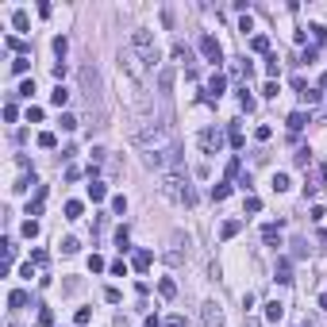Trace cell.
Segmentation results:
<instances>
[{"mask_svg": "<svg viewBox=\"0 0 327 327\" xmlns=\"http://www.w3.org/2000/svg\"><path fill=\"white\" fill-rule=\"evenodd\" d=\"M58 123L66 127V131H74V127H77V116H70V112H62V119H58Z\"/></svg>", "mask_w": 327, "mask_h": 327, "instance_id": "39", "label": "cell"}, {"mask_svg": "<svg viewBox=\"0 0 327 327\" xmlns=\"http://www.w3.org/2000/svg\"><path fill=\"white\" fill-rule=\"evenodd\" d=\"M143 162H147L150 169H165V165L177 162V150H150V154H143Z\"/></svg>", "mask_w": 327, "mask_h": 327, "instance_id": "6", "label": "cell"}, {"mask_svg": "<svg viewBox=\"0 0 327 327\" xmlns=\"http://www.w3.org/2000/svg\"><path fill=\"white\" fill-rule=\"evenodd\" d=\"M39 119H43V108L31 104V108H27V123H39Z\"/></svg>", "mask_w": 327, "mask_h": 327, "instance_id": "50", "label": "cell"}, {"mask_svg": "<svg viewBox=\"0 0 327 327\" xmlns=\"http://www.w3.org/2000/svg\"><path fill=\"white\" fill-rule=\"evenodd\" d=\"M250 50H254V54H266V50H269V39H266V35H254V39H250Z\"/></svg>", "mask_w": 327, "mask_h": 327, "instance_id": "27", "label": "cell"}, {"mask_svg": "<svg viewBox=\"0 0 327 327\" xmlns=\"http://www.w3.org/2000/svg\"><path fill=\"white\" fill-rule=\"evenodd\" d=\"M89 320H92V312H89V308H77V316H74V324H77V327H85Z\"/></svg>", "mask_w": 327, "mask_h": 327, "instance_id": "37", "label": "cell"}, {"mask_svg": "<svg viewBox=\"0 0 327 327\" xmlns=\"http://www.w3.org/2000/svg\"><path fill=\"white\" fill-rule=\"evenodd\" d=\"M200 147L208 150V154H216V150L223 147V131H216V127H208V131H200Z\"/></svg>", "mask_w": 327, "mask_h": 327, "instance_id": "9", "label": "cell"}, {"mask_svg": "<svg viewBox=\"0 0 327 327\" xmlns=\"http://www.w3.org/2000/svg\"><path fill=\"white\" fill-rule=\"evenodd\" d=\"M223 89H227V81H223V77L216 74V77L208 81V96H212V100H220V96H223Z\"/></svg>", "mask_w": 327, "mask_h": 327, "instance_id": "14", "label": "cell"}, {"mask_svg": "<svg viewBox=\"0 0 327 327\" xmlns=\"http://www.w3.org/2000/svg\"><path fill=\"white\" fill-rule=\"evenodd\" d=\"M273 273H277V281H281V285H289V281H293V262H289V258H281Z\"/></svg>", "mask_w": 327, "mask_h": 327, "instance_id": "11", "label": "cell"}, {"mask_svg": "<svg viewBox=\"0 0 327 327\" xmlns=\"http://www.w3.org/2000/svg\"><path fill=\"white\" fill-rule=\"evenodd\" d=\"M131 50L147 62V70H150V66H158V43H154V35H150L147 27H135L131 31Z\"/></svg>", "mask_w": 327, "mask_h": 327, "instance_id": "5", "label": "cell"}, {"mask_svg": "<svg viewBox=\"0 0 327 327\" xmlns=\"http://www.w3.org/2000/svg\"><path fill=\"white\" fill-rule=\"evenodd\" d=\"M239 100H243V108H246V112H254V96L246 89H243V96H239Z\"/></svg>", "mask_w": 327, "mask_h": 327, "instance_id": "53", "label": "cell"}, {"mask_svg": "<svg viewBox=\"0 0 327 327\" xmlns=\"http://www.w3.org/2000/svg\"><path fill=\"white\" fill-rule=\"evenodd\" d=\"M104 196H108L104 181H92V185H89V200H92V204H100V200H104Z\"/></svg>", "mask_w": 327, "mask_h": 327, "instance_id": "15", "label": "cell"}, {"mask_svg": "<svg viewBox=\"0 0 327 327\" xmlns=\"http://www.w3.org/2000/svg\"><path fill=\"white\" fill-rule=\"evenodd\" d=\"M19 231H23V235H27V239H35V235H39V223H35V220H27V223H23V227H19Z\"/></svg>", "mask_w": 327, "mask_h": 327, "instance_id": "40", "label": "cell"}, {"mask_svg": "<svg viewBox=\"0 0 327 327\" xmlns=\"http://www.w3.org/2000/svg\"><path fill=\"white\" fill-rule=\"evenodd\" d=\"M320 308H324V312H327V293H320Z\"/></svg>", "mask_w": 327, "mask_h": 327, "instance_id": "57", "label": "cell"}, {"mask_svg": "<svg viewBox=\"0 0 327 327\" xmlns=\"http://www.w3.org/2000/svg\"><path fill=\"white\" fill-rule=\"evenodd\" d=\"M293 246H297V250H293V254H297V258H304V254H308V243H304V239H297Z\"/></svg>", "mask_w": 327, "mask_h": 327, "instance_id": "56", "label": "cell"}, {"mask_svg": "<svg viewBox=\"0 0 327 327\" xmlns=\"http://www.w3.org/2000/svg\"><path fill=\"white\" fill-rule=\"evenodd\" d=\"M169 85H173V70H162V74H158V89L169 92Z\"/></svg>", "mask_w": 327, "mask_h": 327, "instance_id": "31", "label": "cell"}, {"mask_svg": "<svg viewBox=\"0 0 327 327\" xmlns=\"http://www.w3.org/2000/svg\"><path fill=\"white\" fill-rule=\"evenodd\" d=\"M162 193L169 196V200H181V204H189V208L196 204V189H193V181H189V173H181V169H173V173H162Z\"/></svg>", "mask_w": 327, "mask_h": 327, "instance_id": "2", "label": "cell"}, {"mask_svg": "<svg viewBox=\"0 0 327 327\" xmlns=\"http://www.w3.org/2000/svg\"><path fill=\"white\" fill-rule=\"evenodd\" d=\"M39 147H43V150H54V147H58V135H54V131H43V135H39Z\"/></svg>", "mask_w": 327, "mask_h": 327, "instance_id": "28", "label": "cell"}, {"mask_svg": "<svg viewBox=\"0 0 327 327\" xmlns=\"http://www.w3.org/2000/svg\"><path fill=\"white\" fill-rule=\"evenodd\" d=\"M66 50H70V43H66V35H58V39H54V54L66 58Z\"/></svg>", "mask_w": 327, "mask_h": 327, "instance_id": "36", "label": "cell"}, {"mask_svg": "<svg viewBox=\"0 0 327 327\" xmlns=\"http://www.w3.org/2000/svg\"><path fill=\"white\" fill-rule=\"evenodd\" d=\"M239 169H243V162H239V158H231V162H227V177H239Z\"/></svg>", "mask_w": 327, "mask_h": 327, "instance_id": "51", "label": "cell"}, {"mask_svg": "<svg viewBox=\"0 0 327 327\" xmlns=\"http://www.w3.org/2000/svg\"><path fill=\"white\" fill-rule=\"evenodd\" d=\"M27 70H31V58L27 54H15L12 58V74H27Z\"/></svg>", "mask_w": 327, "mask_h": 327, "instance_id": "22", "label": "cell"}, {"mask_svg": "<svg viewBox=\"0 0 327 327\" xmlns=\"http://www.w3.org/2000/svg\"><path fill=\"white\" fill-rule=\"evenodd\" d=\"M173 58H177V62H189V46L177 43V46H173Z\"/></svg>", "mask_w": 327, "mask_h": 327, "instance_id": "44", "label": "cell"}, {"mask_svg": "<svg viewBox=\"0 0 327 327\" xmlns=\"http://www.w3.org/2000/svg\"><path fill=\"white\" fill-rule=\"evenodd\" d=\"M116 246H119V250H131V239H127V227H119V231H116Z\"/></svg>", "mask_w": 327, "mask_h": 327, "instance_id": "32", "label": "cell"}, {"mask_svg": "<svg viewBox=\"0 0 327 327\" xmlns=\"http://www.w3.org/2000/svg\"><path fill=\"white\" fill-rule=\"evenodd\" d=\"M50 104H54V108H66V104H70V89H66V85H58V89L50 92Z\"/></svg>", "mask_w": 327, "mask_h": 327, "instance_id": "13", "label": "cell"}, {"mask_svg": "<svg viewBox=\"0 0 327 327\" xmlns=\"http://www.w3.org/2000/svg\"><path fill=\"white\" fill-rule=\"evenodd\" d=\"M89 269H92V273H100V269H104V258H100V254H92V258H89Z\"/></svg>", "mask_w": 327, "mask_h": 327, "instance_id": "47", "label": "cell"}, {"mask_svg": "<svg viewBox=\"0 0 327 327\" xmlns=\"http://www.w3.org/2000/svg\"><path fill=\"white\" fill-rule=\"evenodd\" d=\"M266 74H269V81H277V74H281V62H277V54H269V58H266Z\"/></svg>", "mask_w": 327, "mask_h": 327, "instance_id": "25", "label": "cell"}, {"mask_svg": "<svg viewBox=\"0 0 327 327\" xmlns=\"http://www.w3.org/2000/svg\"><path fill=\"white\" fill-rule=\"evenodd\" d=\"M23 304H27V293H23V289H15L12 297H8V308H12V312H19Z\"/></svg>", "mask_w": 327, "mask_h": 327, "instance_id": "20", "label": "cell"}, {"mask_svg": "<svg viewBox=\"0 0 327 327\" xmlns=\"http://www.w3.org/2000/svg\"><path fill=\"white\" fill-rule=\"evenodd\" d=\"M243 143H246V139H243V131H239V127H231V147H243Z\"/></svg>", "mask_w": 327, "mask_h": 327, "instance_id": "55", "label": "cell"}, {"mask_svg": "<svg viewBox=\"0 0 327 327\" xmlns=\"http://www.w3.org/2000/svg\"><path fill=\"white\" fill-rule=\"evenodd\" d=\"M158 293H162L165 300H173V297H177V285L169 281V277H162V281H158Z\"/></svg>", "mask_w": 327, "mask_h": 327, "instance_id": "21", "label": "cell"}, {"mask_svg": "<svg viewBox=\"0 0 327 327\" xmlns=\"http://www.w3.org/2000/svg\"><path fill=\"white\" fill-rule=\"evenodd\" d=\"M308 31H312V39H316V43H324V39H327V31L320 27V23H312V27H308Z\"/></svg>", "mask_w": 327, "mask_h": 327, "instance_id": "52", "label": "cell"}, {"mask_svg": "<svg viewBox=\"0 0 327 327\" xmlns=\"http://www.w3.org/2000/svg\"><path fill=\"white\" fill-rule=\"evenodd\" d=\"M200 54L208 62H223V46L216 43V35H200Z\"/></svg>", "mask_w": 327, "mask_h": 327, "instance_id": "7", "label": "cell"}, {"mask_svg": "<svg viewBox=\"0 0 327 327\" xmlns=\"http://www.w3.org/2000/svg\"><path fill=\"white\" fill-rule=\"evenodd\" d=\"M43 200H46V189L39 185V193H35V200L27 204V216H39V212H43Z\"/></svg>", "mask_w": 327, "mask_h": 327, "instance_id": "16", "label": "cell"}, {"mask_svg": "<svg viewBox=\"0 0 327 327\" xmlns=\"http://www.w3.org/2000/svg\"><path fill=\"white\" fill-rule=\"evenodd\" d=\"M269 135H273V131H269V127H266V123H262V127H258V131H254V139H258V143H266V139H269Z\"/></svg>", "mask_w": 327, "mask_h": 327, "instance_id": "54", "label": "cell"}, {"mask_svg": "<svg viewBox=\"0 0 327 327\" xmlns=\"http://www.w3.org/2000/svg\"><path fill=\"white\" fill-rule=\"evenodd\" d=\"M181 246L189 250V235H181V231H177V235H173V246H169V254H165L173 266H181V258H185V254H181Z\"/></svg>", "mask_w": 327, "mask_h": 327, "instance_id": "10", "label": "cell"}, {"mask_svg": "<svg viewBox=\"0 0 327 327\" xmlns=\"http://www.w3.org/2000/svg\"><path fill=\"white\" fill-rule=\"evenodd\" d=\"M135 143L147 150H173V127L169 123H143L139 131H135Z\"/></svg>", "mask_w": 327, "mask_h": 327, "instance_id": "1", "label": "cell"}, {"mask_svg": "<svg viewBox=\"0 0 327 327\" xmlns=\"http://www.w3.org/2000/svg\"><path fill=\"white\" fill-rule=\"evenodd\" d=\"M285 123H289V131H304V123H308V116H304V112H293V116L285 119Z\"/></svg>", "mask_w": 327, "mask_h": 327, "instance_id": "17", "label": "cell"}, {"mask_svg": "<svg viewBox=\"0 0 327 327\" xmlns=\"http://www.w3.org/2000/svg\"><path fill=\"white\" fill-rule=\"evenodd\" d=\"M273 189L285 193V189H289V173H273Z\"/></svg>", "mask_w": 327, "mask_h": 327, "instance_id": "35", "label": "cell"}, {"mask_svg": "<svg viewBox=\"0 0 327 327\" xmlns=\"http://www.w3.org/2000/svg\"><path fill=\"white\" fill-rule=\"evenodd\" d=\"M239 231H243V223H239V220H227V223L220 227V235H223V239H235Z\"/></svg>", "mask_w": 327, "mask_h": 327, "instance_id": "23", "label": "cell"}, {"mask_svg": "<svg viewBox=\"0 0 327 327\" xmlns=\"http://www.w3.org/2000/svg\"><path fill=\"white\" fill-rule=\"evenodd\" d=\"M200 320H204V327H223V308L216 300H208V304L200 308Z\"/></svg>", "mask_w": 327, "mask_h": 327, "instance_id": "8", "label": "cell"}, {"mask_svg": "<svg viewBox=\"0 0 327 327\" xmlns=\"http://www.w3.org/2000/svg\"><path fill=\"white\" fill-rule=\"evenodd\" d=\"M4 43L12 46V50H19V54H23V50H27V43H23V39H15V35H8V39H4Z\"/></svg>", "mask_w": 327, "mask_h": 327, "instance_id": "41", "label": "cell"}, {"mask_svg": "<svg viewBox=\"0 0 327 327\" xmlns=\"http://www.w3.org/2000/svg\"><path fill=\"white\" fill-rule=\"evenodd\" d=\"M119 74H127L131 89H143V85H147V62L139 58L131 46H123V50H119Z\"/></svg>", "mask_w": 327, "mask_h": 327, "instance_id": "3", "label": "cell"}, {"mask_svg": "<svg viewBox=\"0 0 327 327\" xmlns=\"http://www.w3.org/2000/svg\"><path fill=\"white\" fill-rule=\"evenodd\" d=\"M293 162H297V165H308V162H312V150H308V147H300V150H297V158H293Z\"/></svg>", "mask_w": 327, "mask_h": 327, "instance_id": "34", "label": "cell"}, {"mask_svg": "<svg viewBox=\"0 0 327 327\" xmlns=\"http://www.w3.org/2000/svg\"><path fill=\"white\" fill-rule=\"evenodd\" d=\"M162 327H189V324H185V316H169V320H162Z\"/></svg>", "mask_w": 327, "mask_h": 327, "instance_id": "46", "label": "cell"}, {"mask_svg": "<svg viewBox=\"0 0 327 327\" xmlns=\"http://www.w3.org/2000/svg\"><path fill=\"white\" fill-rule=\"evenodd\" d=\"M320 89H327V74H324V77H320Z\"/></svg>", "mask_w": 327, "mask_h": 327, "instance_id": "59", "label": "cell"}, {"mask_svg": "<svg viewBox=\"0 0 327 327\" xmlns=\"http://www.w3.org/2000/svg\"><path fill=\"white\" fill-rule=\"evenodd\" d=\"M277 92H281V89H277V81H266V85H262V96H277Z\"/></svg>", "mask_w": 327, "mask_h": 327, "instance_id": "49", "label": "cell"}, {"mask_svg": "<svg viewBox=\"0 0 327 327\" xmlns=\"http://www.w3.org/2000/svg\"><path fill=\"white\" fill-rule=\"evenodd\" d=\"M12 27H15V31H27V27H31V19H27V12H23V8L12 15Z\"/></svg>", "mask_w": 327, "mask_h": 327, "instance_id": "30", "label": "cell"}, {"mask_svg": "<svg viewBox=\"0 0 327 327\" xmlns=\"http://www.w3.org/2000/svg\"><path fill=\"white\" fill-rule=\"evenodd\" d=\"M243 208L254 216V212H262V200H258V196H246V204H243Z\"/></svg>", "mask_w": 327, "mask_h": 327, "instance_id": "43", "label": "cell"}, {"mask_svg": "<svg viewBox=\"0 0 327 327\" xmlns=\"http://www.w3.org/2000/svg\"><path fill=\"white\" fill-rule=\"evenodd\" d=\"M150 258H154V254H150V250H139V254H135V258H131V262H135V269L143 273V269L150 266Z\"/></svg>", "mask_w": 327, "mask_h": 327, "instance_id": "29", "label": "cell"}, {"mask_svg": "<svg viewBox=\"0 0 327 327\" xmlns=\"http://www.w3.org/2000/svg\"><path fill=\"white\" fill-rule=\"evenodd\" d=\"M281 316H285V304H281V300H269V304H266V320H269V324H277Z\"/></svg>", "mask_w": 327, "mask_h": 327, "instance_id": "12", "label": "cell"}, {"mask_svg": "<svg viewBox=\"0 0 327 327\" xmlns=\"http://www.w3.org/2000/svg\"><path fill=\"white\" fill-rule=\"evenodd\" d=\"M4 119H8V123H15V119H19V108H15L12 100H8V104H4Z\"/></svg>", "mask_w": 327, "mask_h": 327, "instance_id": "38", "label": "cell"}, {"mask_svg": "<svg viewBox=\"0 0 327 327\" xmlns=\"http://www.w3.org/2000/svg\"><path fill=\"white\" fill-rule=\"evenodd\" d=\"M77 250H81V243H77L74 235H70V239H62V254H77Z\"/></svg>", "mask_w": 327, "mask_h": 327, "instance_id": "33", "label": "cell"}, {"mask_svg": "<svg viewBox=\"0 0 327 327\" xmlns=\"http://www.w3.org/2000/svg\"><path fill=\"white\" fill-rule=\"evenodd\" d=\"M112 212H116V216H123V212H127V200H123V196H112Z\"/></svg>", "mask_w": 327, "mask_h": 327, "instance_id": "42", "label": "cell"}, {"mask_svg": "<svg viewBox=\"0 0 327 327\" xmlns=\"http://www.w3.org/2000/svg\"><path fill=\"white\" fill-rule=\"evenodd\" d=\"M35 324H39V327H50V324H54V312H50L46 304H39V316H35Z\"/></svg>", "mask_w": 327, "mask_h": 327, "instance_id": "24", "label": "cell"}, {"mask_svg": "<svg viewBox=\"0 0 327 327\" xmlns=\"http://www.w3.org/2000/svg\"><path fill=\"white\" fill-rule=\"evenodd\" d=\"M262 239H266V243H277V246H281V231H277V223H266V227H262Z\"/></svg>", "mask_w": 327, "mask_h": 327, "instance_id": "19", "label": "cell"}, {"mask_svg": "<svg viewBox=\"0 0 327 327\" xmlns=\"http://www.w3.org/2000/svg\"><path fill=\"white\" fill-rule=\"evenodd\" d=\"M77 77H81V92H85V100H89V108H96L100 112V92H104V85H100V74H96V66L92 62H85L81 70H77Z\"/></svg>", "mask_w": 327, "mask_h": 327, "instance_id": "4", "label": "cell"}, {"mask_svg": "<svg viewBox=\"0 0 327 327\" xmlns=\"http://www.w3.org/2000/svg\"><path fill=\"white\" fill-rule=\"evenodd\" d=\"M104 300H108V304H119L123 297H119V289H112V285H108V289H104Z\"/></svg>", "mask_w": 327, "mask_h": 327, "instance_id": "45", "label": "cell"}, {"mask_svg": "<svg viewBox=\"0 0 327 327\" xmlns=\"http://www.w3.org/2000/svg\"><path fill=\"white\" fill-rule=\"evenodd\" d=\"M81 200H66V220H81Z\"/></svg>", "mask_w": 327, "mask_h": 327, "instance_id": "26", "label": "cell"}, {"mask_svg": "<svg viewBox=\"0 0 327 327\" xmlns=\"http://www.w3.org/2000/svg\"><path fill=\"white\" fill-rule=\"evenodd\" d=\"M31 92H35V81H23V85H19V92H15V96H27V100H31Z\"/></svg>", "mask_w": 327, "mask_h": 327, "instance_id": "48", "label": "cell"}, {"mask_svg": "<svg viewBox=\"0 0 327 327\" xmlns=\"http://www.w3.org/2000/svg\"><path fill=\"white\" fill-rule=\"evenodd\" d=\"M246 327H262V324H258V320H250V316H246Z\"/></svg>", "mask_w": 327, "mask_h": 327, "instance_id": "58", "label": "cell"}, {"mask_svg": "<svg viewBox=\"0 0 327 327\" xmlns=\"http://www.w3.org/2000/svg\"><path fill=\"white\" fill-rule=\"evenodd\" d=\"M227 196H231V185H227V181L212 185V200H216V204H220V200H227Z\"/></svg>", "mask_w": 327, "mask_h": 327, "instance_id": "18", "label": "cell"}]
</instances>
